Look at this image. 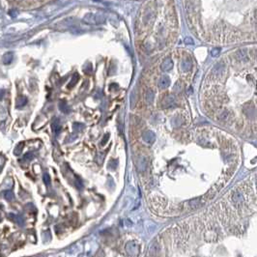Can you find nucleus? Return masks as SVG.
I'll return each instance as SVG.
<instances>
[{"mask_svg":"<svg viewBox=\"0 0 257 257\" xmlns=\"http://www.w3.org/2000/svg\"><path fill=\"white\" fill-rule=\"evenodd\" d=\"M83 21L87 24H92V25H99L103 24L106 22V16L101 14H87V15L83 18Z\"/></svg>","mask_w":257,"mask_h":257,"instance_id":"obj_1","label":"nucleus"},{"mask_svg":"<svg viewBox=\"0 0 257 257\" xmlns=\"http://www.w3.org/2000/svg\"><path fill=\"white\" fill-rule=\"evenodd\" d=\"M226 73V66L222 63L217 64L213 70H212V75L214 77H220Z\"/></svg>","mask_w":257,"mask_h":257,"instance_id":"obj_2","label":"nucleus"},{"mask_svg":"<svg viewBox=\"0 0 257 257\" xmlns=\"http://www.w3.org/2000/svg\"><path fill=\"white\" fill-rule=\"evenodd\" d=\"M142 138H143V140L145 141L146 143L152 144V143L155 142V140H156V135H155V134H154L153 132L146 131V132H143Z\"/></svg>","mask_w":257,"mask_h":257,"instance_id":"obj_3","label":"nucleus"},{"mask_svg":"<svg viewBox=\"0 0 257 257\" xmlns=\"http://www.w3.org/2000/svg\"><path fill=\"white\" fill-rule=\"evenodd\" d=\"M172 68H173V61H172L171 58L164 59L162 65H160V69L163 72H169L170 70H172Z\"/></svg>","mask_w":257,"mask_h":257,"instance_id":"obj_4","label":"nucleus"},{"mask_svg":"<svg viewBox=\"0 0 257 257\" xmlns=\"http://www.w3.org/2000/svg\"><path fill=\"white\" fill-rule=\"evenodd\" d=\"M126 249H127V252H128L130 255H135V254H137L139 248H138V245L135 244V243L131 242L127 245Z\"/></svg>","mask_w":257,"mask_h":257,"instance_id":"obj_5","label":"nucleus"},{"mask_svg":"<svg viewBox=\"0 0 257 257\" xmlns=\"http://www.w3.org/2000/svg\"><path fill=\"white\" fill-rule=\"evenodd\" d=\"M174 103H175V97H174V96H167V97H165L162 100V104L163 108H169V107H171L172 106H173Z\"/></svg>","mask_w":257,"mask_h":257,"instance_id":"obj_6","label":"nucleus"},{"mask_svg":"<svg viewBox=\"0 0 257 257\" xmlns=\"http://www.w3.org/2000/svg\"><path fill=\"white\" fill-rule=\"evenodd\" d=\"M169 84H170V79H169V77H166V75H163V77L160 78L159 84H158V85H159L160 89H165L169 86Z\"/></svg>","mask_w":257,"mask_h":257,"instance_id":"obj_7","label":"nucleus"},{"mask_svg":"<svg viewBox=\"0 0 257 257\" xmlns=\"http://www.w3.org/2000/svg\"><path fill=\"white\" fill-rule=\"evenodd\" d=\"M181 69L183 72L187 73L191 69V61L190 58H185L181 63Z\"/></svg>","mask_w":257,"mask_h":257,"instance_id":"obj_8","label":"nucleus"},{"mask_svg":"<svg viewBox=\"0 0 257 257\" xmlns=\"http://www.w3.org/2000/svg\"><path fill=\"white\" fill-rule=\"evenodd\" d=\"M51 127H52V131L55 134H58L59 132H61V125H60V123H59L58 119H55L53 121L51 124Z\"/></svg>","mask_w":257,"mask_h":257,"instance_id":"obj_9","label":"nucleus"},{"mask_svg":"<svg viewBox=\"0 0 257 257\" xmlns=\"http://www.w3.org/2000/svg\"><path fill=\"white\" fill-rule=\"evenodd\" d=\"M8 217L11 219L12 220H14V221L16 222V223L19 224V225H22V223H23V219H22V217H19V216H16V215H15V214H9V215H8Z\"/></svg>","mask_w":257,"mask_h":257,"instance_id":"obj_10","label":"nucleus"},{"mask_svg":"<svg viewBox=\"0 0 257 257\" xmlns=\"http://www.w3.org/2000/svg\"><path fill=\"white\" fill-rule=\"evenodd\" d=\"M27 103V99L25 97H22V96H21V97H19L18 99H16V107H22L23 106H25V103Z\"/></svg>","mask_w":257,"mask_h":257,"instance_id":"obj_11","label":"nucleus"},{"mask_svg":"<svg viewBox=\"0 0 257 257\" xmlns=\"http://www.w3.org/2000/svg\"><path fill=\"white\" fill-rule=\"evenodd\" d=\"M2 60H3V63L4 64H6V65L10 64L11 62H12V60H13V53L12 52L6 53V54L3 56V59H2Z\"/></svg>","mask_w":257,"mask_h":257,"instance_id":"obj_12","label":"nucleus"},{"mask_svg":"<svg viewBox=\"0 0 257 257\" xmlns=\"http://www.w3.org/2000/svg\"><path fill=\"white\" fill-rule=\"evenodd\" d=\"M154 97H155V93H154L153 90H148L147 93H146V101H148L149 103H153Z\"/></svg>","mask_w":257,"mask_h":257,"instance_id":"obj_13","label":"nucleus"},{"mask_svg":"<svg viewBox=\"0 0 257 257\" xmlns=\"http://www.w3.org/2000/svg\"><path fill=\"white\" fill-rule=\"evenodd\" d=\"M236 56L237 59H239V60H244L245 58H247V51L245 50H239L236 53Z\"/></svg>","mask_w":257,"mask_h":257,"instance_id":"obj_14","label":"nucleus"},{"mask_svg":"<svg viewBox=\"0 0 257 257\" xmlns=\"http://www.w3.org/2000/svg\"><path fill=\"white\" fill-rule=\"evenodd\" d=\"M78 78H79L78 75H77V73H75V75L73 77L72 80H71V82L69 83V85H68V88H72L73 86H75V84H77V81H78Z\"/></svg>","mask_w":257,"mask_h":257,"instance_id":"obj_15","label":"nucleus"},{"mask_svg":"<svg viewBox=\"0 0 257 257\" xmlns=\"http://www.w3.org/2000/svg\"><path fill=\"white\" fill-rule=\"evenodd\" d=\"M59 107H60L61 111H63L64 113H68V112L70 111L69 106H68V104L65 103V101H62V103H60V104H59Z\"/></svg>","mask_w":257,"mask_h":257,"instance_id":"obj_16","label":"nucleus"},{"mask_svg":"<svg viewBox=\"0 0 257 257\" xmlns=\"http://www.w3.org/2000/svg\"><path fill=\"white\" fill-rule=\"evenodd\" d=\"M183 88V84L182 82H180V81H177L176 83L174 84V87H173V91L175 93H179L181 90H182Z\"/></svg>","mask_w":257,"mask_h":257,"instance_id":"obj_17","label":"nucleus"},{"mask_svg":"<svg viewBox=\"0 0 257 257\" xmlns=\"http://www.w3.org/2000/svg\"><path fill=\"white\" fill-rule=\"evenodd\" d=\"M4 196H5V198H6L7 200H9V201H11V200L14 199V193H13L12 191H4Z\"/></svg>","mask_w":257,"mask_h":257,"instance_id":"obj_18","label":"nucleus"},{"mask_svg":"<svg viewBox=\"0 0 257 257\" xmlns=\"http://www.w3.org/2000/svg\"><path fill=\"white\" fill-rule=\"evenodd\" d=\"M23 146H24V144H23V143L19 144V145L16 146V148L15 154H16V155H19V154H21V150H22V148H23Z\"/></svg>","mask_w":257,"mask_h":257,"instance_id":"obj_19","label":"nucleus"},{"mask_svg":"<svg viewBox=\"0 0 257 257\" xmlns=\"http://www.w3.org/2000/svg\"><path fill=\"white\" fill-rule=\"evenodd\" d=\"M220 52V49H219V47H216V49H213L211 51V54L212 56H214V57H216V56H217L219 54Z\"/></svg>","mask_w":257,"mask_h":257,"instance_id":"obj_20","label":"nucleus"},{"mask_svg":"<svg viewBox=\"0 0 257 257\" xmlns=\"http://www.w3.org/2000/svg\"><path fill=\"white\" fill-rule=\"evenodd\" d=\"M43 179H44V182H45V184H46V185H49V184H50V177H49V175L47 174V173L44 174Z\"/></svg>","mask_w":257,"mask_h":257,"instance_id":"obj_21","label":"nucleus"},{"mask_svg":"<svg viewBox=\"0 0 257 257\" xmlns=\"http://www.w3.org/2000/svg\"><path fill=\"white\" fill-rule=\"evenodd\" d=\"M185 43L187 45H193V39H191V38H188H188L185 39Z\"/></svg>","mask_w":257,"mask_h":257,"instance_id":"obj_22","label":"nucleus"},{"mask_svg":"<svg viewBox=\"0 0 257 257\" xmlns=\"http://www.w3.org/2000/svg\"><path fill=\"white\" fill-rule=\"evenodd\" d=\"M32 157H33V156H32V154H31V153H27V154L24 156L23 159H24L25 160H29L32 159Z\"/></svg>","mask_w":257,"mask_h":257,"instance_id":"obj_23","label":"nucleus"},{"mask_svg":"<svg viewBox=\"0 0 257 257\" xmlns=\"http://www.w3.org/2000/svg\"><path fill=\"white\" fill-rule=\"evenodd\" d=\"M108 138H109V135L108 134H106V137H103V141H101V144H106V142H107V140H108Z\"/></svg>","mask_w":257,"mask_h":257,"instance_id":"obj_24","label":"nucleus"}]
</instances>
